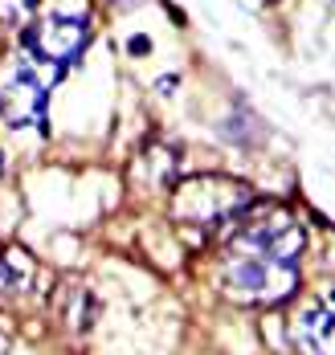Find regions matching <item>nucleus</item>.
I'll list each match as a JSON object with an SVG mask.
<instances>
[{
    "label": "nucleus",
    "mask_w": 335,
    "mask_h": 355,
    "mask_svg": "<svg viewBox=\"0 0 335 355\" xmlns=\"http://www.w3.org/2000/svg\"><path fill=\"white\" fill-rule=\"evenodd\" d=\"M62 66L37 62L33 53H17L0 73V119L8 127H45L49 90L62 82Z\"/></svg>",
    "instance_id": "f257e3e1"
},
{
    "label": "nucleus",
    "mask_w": 335,
    "mask_h": 355,
    "mask_svg": "<svg viewBox=\"0 0 335 355\" xmlns=\"http://www.w3.org/2000/svg\"><path fill=\"white\" fill-rule=\"evenodd\" d=\"M254 205V192L250 184L233 176H192L176 188V200H172V213L184 229H200V233H213L225 220H237Z\"/></svg>",
    "instance_id": "f03ea898"
},
{
    "label": "nucleus",
    "mask_w": 335,
    "mask_h": 355,
    "mask_svg": "<svg viewBox=\"0 0 335 355\" xmlns=\"http://www.w3.org/2000/svg\"><path fill=\"white\" fill-rule=\"evenodd\" d=\"M221 278L229 286V294L241 302H278V298H291L298 290L295 261H278V257H266V253H254V249L241 245L225 249Z\"/></svg>",
    "instance_id": "7ed1b4c3"
},
{
    "label": "nucleus",
    "mask_w": 335,
    "mask_h": 355,
    "mask_svg": "<svg viewBox=\"0 0 335 355\" xmlns=\"http://www.w3.org/2000/svg\"><path fill=\"white\" fill-rule=\"evenodd\" d=\"M90 45V17L86 12H45L21 33V49L33 53L37 62L49 66H70L82 58V49Z\"/></svg>",
    "instance_id": "20e7f679"
},
{
    "label": "nucleus",
    "mask_w": 335,
    "mask_h": 355,
    "mask_svg": "<svg viewBox=\"0 0 335 355\" xmlns=\"http://www.w3.org/2000/svg\"><path fill=\"white\" fill-rule=\"evenodd\" d=\"M332 298L311 302L295 322V343L302 347V355H332Z\"/></svg>",
    "instance_id": "39448f33"
},
{
    "label": "nucleus",
    "mask_w": 335,
    "mask_h": 355,
    "mask_svg": "<svg viewBox=\"0 0 335 355\" xmlns=\"http://www.w3.org/2000/svg\"><path fill=\"white\" fill-rule=\"evenodd\" d=\"M33 282V257L21 245H0V294H21Z\"/></svg>",
    "instance_id": "423d86ee"
},
{
    "label": "nucleus",
    "mask_w": 335,
    "mask_h": 355,
    "mask_svg": "<svg viewBox=\"0 0 335 355\" xmlns=\"http://www.w3.org/2000/svg\"><path fill=\"white\" fill-rule=\"evenodd\" d=\"M41 0H0V21H25Z\"/></svg>",
    "instance_id": "0eeeda50"
},
{
    "label": "nucleus",
    "mask_w": 335,
    "mask_h": 355,
    "mask_svg": "<svg viewBox=\"0 0 335 355\" xmlns=\"http://www.w3.org/2000/svg\"><path fill=\"white\" fill-rule=\"evenodd\" d=\"M0 355H4V335H0Z\"/></svg>",
    "instance_id": "6e6552de"
},
{
    "label": "nucleus",
    "mask_w": 335,
    "mask_h": 355,
    "mask_svg": "<svg viewBox=\"0 0 335 355\" xmlns=\"http://www.w3.org/2000/svg\"><path fill=\"white\" fill-rule=\"evenodd\" d=\"M0 172H4V159H0Z\"/></svg>",
    "instance_id": "1a4fd4ad"
}]
</instances>
